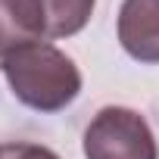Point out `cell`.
<instances>
[{
	"mask_svg": "<svg viewBox=\"0 0 159 159\" xmlns=\"http://www.w3.org/2000/svg\"><path fill=\"white\" fill-rule=\"evenodd\" d=\"M47 10V38H72L78 34L94 16L97 0H41Z\"/></svg>",
	"mask_w": 159,
	"mask_h": 159,
	"instance_id": "5b68a950",
	"label": "cell"
},
{
	"mask_svg": "<svg viewBox=\"0 0 159 159\" xmlns=\"http://www.w3.org/2000/svg\"><path fill=\"white\" fill-rule=\"evenodd\" d=\"M116 31L122 50L131 59L156 66L159 62V0H122Z\"/></svg>",
	"mask_w": 159,
	"mask_h": 159,
	"instance_id": "3957f363",
	"label": "cell"
},
{
	"mask_svg": "<svg viewBox=\"0 0 159 159\" xmlns=\"http://www.w3.org/2000/svg\"><path fill=\"white\" fill-rule=\"evenodd\" d=\"M3 78L13 97L34 112H59L81 94V72L59 47L38 41L3 59Z\"/></svg>",
	"mask_w": 159,
	"mask_h": 159,
	"instance_id": "6da1fadb",
	"label": "cell"
},
{
	"mask_svg": "<svg viewBox=\"0 0 159 159\" xmlns=\"http://www.w3.org/2000/svg\"><path fill=\"white\" fill-rule=\"evenodd\" d=\"M84 159H159L150 122L128 106H103L84 128Z\"/></svg>",
	"mask_w": 159,
	"mask_h": 159,
	"instance_id": "7a4b0ae2",
	"label": "cell"
},
{
	"mask_svg": "<svg viewBox=\"0 0 159 159\" xmlns=\"http://www.w3.org/2000/svg\"><path fill=\"white\" fill-rule=\"evenodd\" d=\"M0 159H59L50 147L16 140V143H0Z\"/></svg>",
	"mask_w": 159,
	"mask_h": 159,
	"instance_id": "8992f818",
	"label": "cell"
},
{
	"mask_svg": "<svg viewBox=\"0 0 159 159\" xmlns=\"http://www.w3.org/2000/svg\"><path fill=\"white\" fill-rule=\"evenodd\" d=\"M47 41V10L41 0H0V59Z\"/></svg>",
	"mask_w": 159,
	"mask_h": 159,
	"instance_id": "277c9868",
	"label": "cell"
}]
</instances>
